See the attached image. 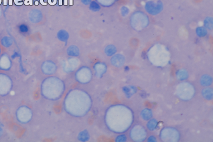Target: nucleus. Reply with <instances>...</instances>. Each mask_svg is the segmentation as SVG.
Returning a JSON list of instances; mask_svg holds the SVG:
<instances>
[{
  "label": "nucleus",
  "instance_id": "39448f33",
  "mask_svg": "<svg viewBox=\"0 0 213 142\" xmlns=\"http://www.w3.org/2000/svg\"><path fill=\"white\" fill-rule=\"evenodd\" d=\"M124 61V57L121 55H117L115 56L113 58H112V64L115 65V66H119L123 64Z\"/></svg>",
  "mask_w": 213,
  "mask_h": 142
},
{
  "label": "nucleus",
  "instance_id": "5701e85b",
  "mask_svg": "<svg viewBox=\"0 0 213 142\" xmlns=\"http://www.w3.org/2000/svg\"><path fill=\"white\" fill-rule=\"evenodd\" d=\"M148 141H157V139L153 135H151L148 139Z\"/></svg>",
  "mask_w": 213,
  "mask_h": 142
},
{
  "label": "nucleus",
  "instance_id": "6e6552de",
  "mask_svg": "<svg viewBox=\"0 0 213 142\" xmlns=\"http://www.w3.org/2000/svg\"><path fill=\"white\" fill-rule=\"evenodd\" d=\"M1 43L3 46L6 47V48H9L12 45L13 41L11 38L7 36H5L2 38L1 40Z\"/></svg>",
  "mask_w": 213,
  "mask_h": 142
},
{
  "label": "nucleus",
  "instance_id": "393cba45",
  "mask_svg": "<svg viewBox=\"0 0 213 142\" xmlns=\"http://www.w3.org/2000/svg\"><path fill=\"white\" fill-rule=\"evenodd\" d=\"M3 131H4V130H3V125L1 123H0V136L2 135V134L3 133Z\"/></svg>",
  "mask_w": 213,
  "mask_h": 142
},
{
  "label": "nucleus",
  "instance_id": "f03ea898",
  "mask_svg": "<svg viewBox=\"0 0 213 142\" xmlns=\"http://www.w3.org/2000/svg\"><path fill=\"white\" fill-rule=\"evenodd\" d=\"M57 70V67L54 63L51 61H47L42 65V71L46 75H51Z\"/></svg>",
  "mask_w": 213,
  "mask_h": 142
},
{
  "label": "nucleus",
  "instance_id": "f257e3e1",
  "mask_svg": "<svg viewBox=\"0 0 213 142\" xmlns=\"http://www.w3.org/2000/svg\"><path fill=\"white\" fill-rule=\"evenodd\" d=\"M42 84V94L46 99H59L65 91V84L58 77H48Z\"/></svg>",
  "mask_w": 213,
  "mask_h": 142
},
{
  "label": "nucleus",
  "instance_id": "f3484780",
  "mask_svg": "<svg viewBox=\"0 0 213 142\" xmlns=\"http://www.w3.org/2000/svg\"><path fill=\"white\" fill-rule=\"evenodd\" d=\"M197 36H199V37H203L206 35L207 34V31L206 29L204 28H202V27H200V28H198L197 29Z\"/></svg>",
  "mask_w": 213,
  "mask_h": 142
},
{
  "label": "nucleus",
  "instance_id": "7ed1b4c3",
  "mask_svg": "<svg viewBox=\"0 0 213 142\" xmlns=\"http://www.w3.org/2000/svg\"><path fill=\"white\" fill-rule=\"evenodd\" d=\"M29 18L32 23H37L43 18V15L40 11L38 9H33L29 13Z\"/></svg>",
  "mask_w": 213,
  "mask_h": 142
},
{
  "label": "nucleus",
  "instance_id": "6ab92c4d",
  "mask_svg": "<svg viewBox=\"0 0 213 142\" xmlns=\"http://www.w3.org/2000/svg\"><path fill=\"white\" fill-rule=\"evenodd\" d=\"M177 75H178V79H186V77H188V73L186 72H185V71L180 70V72L178 73Z\"/></svg>",
  "mask_w": 213,
  "mask_h": 142
},
{
  "label": "nucleus",
  "instance_id": "ddd939ff",
  "mask_svg": "<svg viewBox=\"0 0 213 142\" xmlns=\"http://www.w3.org/2000/svg\"><path fill=\"white\" fill-rule=\"evenodd\" d=\"M141 115L144 120H148L149 119L152 118V114L151 110H149L148 109H144V110L142 111L141 113Z\"/></svg>",
  "mask_w": 213,
  "mask_h": 142
},
{
  "label": "nucleus",
  "instance_id": "423d86ee",
  "mask_svg": "<svg viewBox=\"0 0 213 142\" xmlns=\"http://www.w3.org/2000/svg\"><path fill=\"white\" fill-rule=\"evenodd\" d=\"M57 36V38H59V40H60V41L66 42L68 40V39L69 38V34L68 33V32L66 31L65 30L62 29V30L58 32Z\"/></svg>",
  "mask_w": 213,
  "mask_h": 142
},
{
  "label": "nucleus",
  "instance_id": "4468645a",
  "mask_svg": "<svg viewBox=\"0 0 213 142\" xmlns=\"http://www.w3.org/2000/svg\"><path fill=\"white\" fill-rule=\"evenodd\" d=\"M18 31L21 34H27L29 31V28L26 24L23 23L18 26Z\"/></svg>",
  "mask_w": 213,
  "mask_h": 142
},
{
  "label": "nucleus",
  "instance_id": "f8f14e48",
  "mask_svg": "<svg viewBox=\"0 0 213 142\" xmlns=\"http://www.w3.org/2000/svg\"><path fill=\"white\" fill-rule=\"evenodd\" d=\"M116 51H117V50H116V48L113 45H109L106 47L105 50V54L109 56L115 55Z\"/></svg>",
  "mask_w": 213,
  "mask_h": 142
},
{
  "label": "nucleus",
  "instance_id": "0eeeda50",
  "mask_svg": "<svg viewBox=\"0 0 213 142\" xmlns=\"http://www.w3.org/2000/svg\"><path fill=\"white\" fill-rule=\"evenodd\" d=\"M67 53L70 56L76 57L79 55V50L77 46L72 45L68 48Z\"/></svg>",
  "mask_w": 213,
  "mask_h": 142
},
{
  "label": "nucleus",
  "instance_id": "20e7f679",
  "mask_svg": "<svg viewBox=\"0 0 213 142\" xmlns=\"http://www.w3.org/2000/svg\"><path fill=\"white\" fill-rule=\"evenodd\" d=\"M161 4L160 3H154L153 2H149L146 6V9L151 14H157L161 11Z\"/></svg>",
  "mask_w": 213,
  "mask_h": 142
},
{
  "label": "nucleus",
  "instance_id": "9b49d317",
  "mask_svg": "<svg viewBox=\"0 0 213 142\" xmlns=\"http://www.w3.org/2000/svg\"><path fill=\"white\" fill-rule=\"evenodd\" d=\"M124 91L126 96L130 97L135 94V92H136V89L132 86H127L124 88Z\"/></svg>",
  "mask_w": 213,
  "mask_h": 142
},
{
  "label": "nucleus",
  "instance_id": "a878e982",
  "mask_svg": "<svg viewBox=\"0 0 213 142\" xmlns=\"http://www.w3.org/2000/svg\"><path fill=\"white\" fill-rule=\"evenodd\" d=\"M38 1V0H34V1Z\"/></svg>",
  "mask_w": 213,
  "mask_h": 142
},
{
  "label": "nucleus",
  "instance_id": "a211bd4d",
  "mask_svg": "<svg viewBox=\"0 0 213 142\" xmlns=\"http://www.w3.org/2000/svg\"><path fill=\"white\" fill-rule=\"evenodd\" d=\"M157 121L155 120H150L147 124V128L150 131H153L157 127Z\"/></svg>",
  "mask_w": 213,
  "mask_h": 142
},
{
  "label": "nucleus",
  "instance_id": "aec40b11",
  "mask_svg": "<svg viewBox=\"0 0 213 142\" xmlns=\"http://www.w3.org/2000/svg\"><path fill=\"white\" fill-rule=\"evenodd\" d=\"M205 26L208 29H212V19L210 18H206L205 20Z\"/></svg>",
  "mask_w": 213,
  "mask_h": 142
},
{
  "label": "nucleus",
  "instance_id": "4be33fe9",
  "mask_svg": "<svg viewBox=\"0 0 213 142\" xmlns=\"http://www.w3.org/2000/svg\"><path fill=\"white\" fill-rule=\"evenodd\" d=\"M129 13V9L125 7H123L122 9H121V13L123 15L125 16V15H127Z\"/></svg>",
  "mask_w": 213,
  "mask_h": 142
},
{
  "label": "nucleus",
  "instance_id": "b1692460",
  "mask_svg": "<svg viewBox=\"0 0 213 142\" xmlns=\"http://www.w3.org/2000/svg\"><path fill=\"white\" fill-rule=\"evenodd\" d=\"M82 2L85 5H88L90 4V3L91 2V0H82Z\"/></svg>",
  "mask_w": 213,
  "mask_h": 142
},
{
  "label": "nucleus",
  "instance_id": "1a4fd4ad",
  "mask_svg": "<svg viewBox=\"0 0 213 142\" xmlns=\"http://www.w3.org/2000/svg\"><path fill=\"white\" fill-rule=\"evenodd\" d=\"M201 84L203 86H208L210 85L211 82H212V79L211 77L208 76V75H203L201 77V80H200Z\"/></svg>",
  "mask_w": 213,
  "mask_h": 142
},
{
  "label": "nucleus",
  "instance_id": "2eb2a0df",
  "mask_svg": "<svg viewBox=\"0 0 213 142\" xmlns=\"http://www.w3.org/2000/svg\"><path fill=\"white\" fill-rule=\"evenodd\" d=\"M79 140L83 141L88 140L89 139V134L88 133V132L86 131H82L79 135Z\"/></svg>",
  "mask_w": 213,
  "mask_h": 142
},
{
  "label": "nucleus",
  "instance_id": "9d476101",
  "mask_svg": "<svg viewBox=\"0 0 213 142\" xmlns=\"http://www.w3.org/2000/svg\"><path fill=\"white\" fill-rule=\"evenodd\" d=\"M202 95L204 98L210 100L212 98V90L210 88H206L202 91Z\"/></svg>",
  "mask_w": 213,
  "mask_h": 142
},
{
  "label": "nucleus",
  "instance_id": "412c9836",
  "mask_svg": "<svg viewBox=\"0 0 213 142\" xmlns=\"http://www.w3.org/2000/svg\"><path fill=\"white\" fill-rule=\"evenodd\" d=\"M126 140H127L126 136H125L124 134L119 135L118 137L116 139V141H125Z\"/></svg>",
  "mask_w": 213,
  "mask_h": 142
},
{
  "label": "nucleus",
  "instance_id": "dca6fc26",
  "mask_svg": "<svg viewBox=\"0 0 213 142\" xmlns=\"http://www.w3.org/2000/svg\"><path fill=\"white\" fill-rule=\"evenodd\" d=\"M90 9L92 11L96 12L99 11L100 7L98 3H96V1H91L90 4Z\"/></svg>",
  "mask_w": 213,
  "mask_h": 142
}]
</instances>
